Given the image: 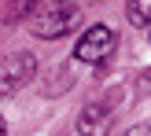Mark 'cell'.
<instances>
[{"instance_id":"cell-1","label":"cell","mask_w":151,"mask_h":136,"mask_svg":"<svg viewBox=\"0 0 151 136\" xmlns=\"http://www.w3.org/2000/svg\"><path fill=\"white\" fill-rule=\"evenodd\" d=\"M29 33L41 37V41H59L70 29H78L81 22V7L70 0H48V4H37V11L29 15Z\"/></svg>"},{"instance_id":"cell-2","label":"cell","mask_w":151,"mask_h":136,"mask_svg":"<svg viewBox=\"0 0 151 136\" xmlns=\"http://www.w3.org/2000/svg\"><path fill=\"white\" fill-rule=\"evenodd\" d=\"M114 44H118L114 29L103 26V22H96V26H88L85 33H81L78 48H74V59H81V63H88V66H103L114 55Z\"/></svg>"},{"instance_id":"cell-3","label":"cell","mask_w":151,"mask_h":136,"mask_svg":"<svg viewBox=\"0 0 151 136\" xmlns=\"http://www.w3.org/2000/svg\"><path fill=\"white\" fill-rule=\"evenodd\" d=\"M33 70H37V59L29 55V52H15V55H7L4 63H0V96L19 92V88L33 77Z\"/></svg>"},{"instance_id":"cell-4","label":"cell","mask_w":151,"mask_h":136,"mask_svg":"<svg viewBox=\"0 0 151 136\" xmlns=\"http://www.w3.org/2000/svg\"><path fill=\"white\" fill-rule=\"evenodd\" d=\"M78 132L81 136H107L111 132V110L103 103H85L78 114Z\"/></svg>"},{"instance_id":"cell-5","label":"cell","mask_w":151,"mask_h":136,"mask_svg":"<svg viewBox=\"0 0 151 136\" xmlns=\"http://www.w3.org/2000/svg\"><path fill=\"white\" fill-rule=\"evenodd\" d=\"M125 15H129L133 26L147 29L151 26V0H125Z\"/></svg>"},{"instance_id":"cell-6","label":"cell","mask_w":151,"mask_h":136,"mask_svg":"<svg viewBox=\"0 0 151 136\" xmlns=\"http://www.w3.org/2000/svg\"><path fill=\"white\" fill-rule=\"evenodd\" d=\"M37 4H41V0H11V4H7V15H4V22H26L29 15L37 11Z\"/></svg>"},{"instance_id":"cell-7","label":"cell","mask_w":151,"mask_h":136,"mask_svg":"<svg viewBox=\"0 0 151 136\" xmlns=\"http://www.w3.org/2000/svg\"><path fill=\"white\" fill-rule=\"evenodd\" d=\"M122 136H151V125H133V129L122 132Z\"/></svg>"},{"instance_id":"cell-8","label":"cell","mask_w":151,"mask_h":136,"mask_svg":"<svg viewBox=\"0 0 151 136\" xmlns=\"http://www.w3.org/2000/svg\"><path fill=\"white\" fill-rule=\"evenodd\" d=\"M137 85L144 88V92H151V70H144V74H140V81H137Z\"/></svg>"},{"instance_id":"cell-9","label":"cell","mask_w":151,"mask_h":136,"mask_svg":"<svg viewBox=\"0 0 151 136\" xmlns=\"http://www.w3.org/2000/svg\"><path fill=\"white\" fill-rule=\"evenodd\" d=\"M0 136H7V122H4V118H0Z\"/></svg>"},{"instance_id":"cell-10","label":"cell","mask_w":151,"mask_h":136,"mask_svg":"<svg viewBox=\"0 0 151 136\" xmlns=\"http://www.w3.org/2000/svg\"><path fill=\"white\" fill-rule=\"evenodd\" d=\"M147 41H151V26H147Z\"/></svg>"}]
</instances>
